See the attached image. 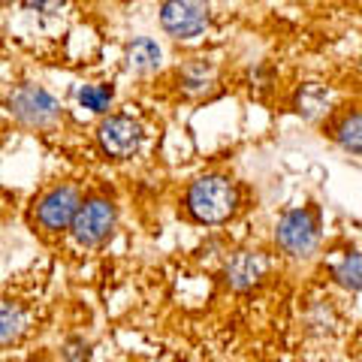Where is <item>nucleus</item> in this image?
<instances>
[{
    "label": "nucleus",
    "mask_w": 362,
    "mask_h": 362,
    "mask_svg": "<svg viewBox=\"0 0 362 362\" xmlns=\"http://www.w3.org/2000/svg\"><path fill=\"white\" fill-rule=\"evenodd\" d=\"M332 275H335V281H338L341 287H347V290H362V251L347 254L341 263L332 269Z\"/></svg>",
    "instance_id": "12"
},
{
    "label": "nucleus",
    "mask_w": 362,
    "mask_h": 362,
    "mask_svg": "<svg viewBox=\"0 0 362 362\" xmlns=\"http://www.w3.org/2000/svg\"><path fill=\"white\" fill-rule=\"evenodd\" d=\"M332 136L344 151L362 154V109H354V112H347V115L338 118Z\"/></svg>",
    "instance_id": "9"
},
{
    "label": "nucleus",
    "mask_w": 362,
    "mask_h": 362,
    "mask_svg": "<svg viewBox=\"0 0 362 362\" xmlns=\"http://www.w3.org/2000/svg\"><path fill=\"white\" fill-rule=\"evenodd\" d=\"M25 332V314L18 305L0 299V344L18 341V335Z\"/></svg>",
    "instance_id": "11"
},
{
    "label": "nucleus",
    "mask_w": 362,
    "mask_h": 362,
    "mask_svg": "<svg viewBox=\"0 0 362 362\" xmlns=\"http://www.w3.org/2000/svg\"><path fill=\"white\" fill-rule=\"evenodd\" d=\"M235 206H239V194H235L233 181L223 175H202L187 190V211L199 223L230 221Z\"/></svg>",
    "instance_id": "1"
},
{
    "label": "nucleus",
    "mask_w": 362,
    "mask_h": 362,
    "mask_svg": "<svg viewBox=\"0 0 362 362\" xmlns=\"http://www.w3.org/2000/svg\"><path fill=\"white\" fill-rule=\"evenodd\" d=\"M78 103L90 112H106L109 103H112V88L106 85H85L78 90Z\"/></svg>",
    "instance_id": "13"
},
{
    "label": "nucleus",
    "mask_w": 362,
    "mask_h": 362,
    "mask_svg": "<svg viewBox=\"0 0 362 362\" xmlns=\"http://www.w3.org/2000/svg\"><path fill=\"white\" fill-rule=\"evenodd\" d=\"M64 359L66 362H88V344L82 338H73V341L64 347Z\"/></svg>",
    "instance_id": "15"
},
{
    "label": "nucleus",
    "mask_w": 362,
    "mask_h": 362,
    "mask_svg": "<svg viewBox=\"0 0 362 362\" xmlns=\"http://www.w3.org/2000/svg\"><path fill=\"white\" fill-rule=\"evenodd\" d=\"M115 221H118V211L109 199H88L78 206L76 218L70 223L73 230V239L78 245H100L103 239H109V233L115 230Z\"/></svg>",
    "instance_id": "4"
},
{
    "label": "nucleus",
    "mask_w": 362,
    "mask_h": 362,
    "mask_svg": "<svg viewBox=\"0 0 362 362\" xmlns=\"http://www.w3.org/2000/svg\"><path fill=\"white\" fill-rule=\"evenodd\" d=\"M209 18V0H163L160 4V28L173 40H197L199 33H206Z\"/></svg>",
    "instance_id": "3"
},
{
    "label": "nucleus",
    "mask_w": 362,
    "mask_h": 362,
    "mask_svg": "<svg viewBox=\"0 0 362 362\" xmlns=\"http://www.w3.org/2000/svg\"><path fill=\"white\" fill-rule=\"evenodd\" d=\"M266 272V263L259 254H251V251H239L230 263H226V284L233 290H247L259 284V278H263Z\"/></svg>",
    "instance_id": "8"
},
{
    "label": "nucleus",
    "mask_w": 362,
    "mask_h": 362,
    "mask_svg": "<svg viewBox=\"0 0 362 362\" xmlns=\"http://www.w3.org/2000/svg\"><path fill=\"white\" fill-rule=\"evenodd\" d=\"M278 245L284 247L290 257H311L317 251V242H320V233H317L314 214L305 209H293L284 218L278 221L275 230Z\"/></svg>",
    "instance_id": "6"
},
{
    "label": "nucleus",
    "mask_w": 362,
    "mask_h": 362,
    "mask_svg": "<svg viewBox=\"0 0 362 362\" xmlns=\"http://www.w3.org/2000/svg\"><path fill=\"white\" fill-rule=\"evenodd\" d=\"M160 45H157L154 40L148 37H139V40H133L130 42V49H127V61L136 73H151L160 66Z\"/></svg>",
    "instance_id": "10"
},
{
    "label": "nucleus",
    "mask_w": 362,
    "mask_h": 362,
    "mask_svg": "<svg viewBox=\"0 0 362 362\" xmlns=\"http://www.w3.org/2000/svg\"><path fill=\"white\" fill-rule=\"evenodd\" d=\"M33 362H42V359H33Z\"/></svg>",
    "instance_id": "17"
},
{
    "label": "nucleus",
    "mask_w": 362,
    "mask_h": 362,
    "mask_svg": "<svg viewBox=\"0 0 362 362\" xmlns=\"http://www.w3.org/2000/svg\"><path fill=\"white\" fill-rule=\"evenodd\" d=\"M0 4H21V0H0Z\"/></svg>",
    "instance_id": "16"
},
{
    "label": "nucleus",
    "mask_w": 362,
    "mask_h": 362,
    "mask_svg": "<svg viewBox=\"0 0 362 362\" xmlns=\"http://www.w3.org/2000/svg\"><path fill=\"white\" fill-rule=\"evenodd\" d=\"M142 124L130 118V115H109L100 121L97 127V142L103 154L115 157V160H124V157H133L142 148Z\"/></svg>",
    "instance_id": "5"
},
{
    "label": "nucleus",
    "mask_w": 362,
    "mask_h": 362,
    "mask_svg": "<svg viewBox=\"0 0 362 362\" xmlns=\"http://www.w3.org/2000/svg\"><path fill=\"white\" fill-rule=\"evenodd\" d=\"M78 206H82V197L73 185H61V187H52L49 194L40 199V209H37V221L45 226V230H66L73 223Z\"/></svg>",
    "instance_id": "7"
},
{
    "label": "nucleus",
    "mask_w": 362,
    "mask_h": 362,
    "mask_svg": "<svg viewBox=\"0 0 362 362\" xmlns=\"http://www.w3.org/2000/svg\"><path fill=\"white\" fill-rule=\"evenodd\" d=\"M323 106H326V90L323 88L311 85V88H305L299 94V112H302V115L314 118L317 112H323Z\"/></svg>",
    "instance_id": "14"
},
{
    "label": "nucleus",
    "mask_w": 362,
    "mask_h": 362,
    "mask_svg": "<svg viewBox=\"0 0 362 362\" xmlns=\"http://www.w3.org/2000/svg\"><path fill=\"white\" fill-rule=\"evenodd\" d=\"M9 106V115H13L21 127H30V130H45L52 124H58L61 118V103L52 90H45L42 85H18L13 88V94L6 100Z\"/></svg>",
    "instance_id": "2"
}]
</instances>
